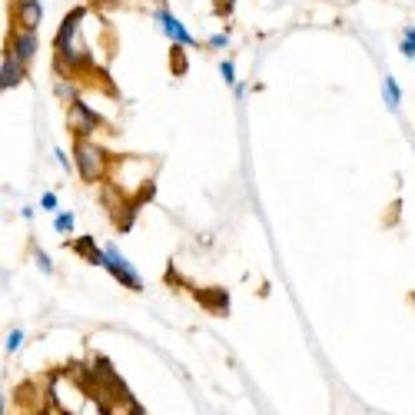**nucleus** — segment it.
Instances as JSON below:
<instances>
[{
	"instance_id": "18",
	"label": "nucleus",
	"mask_w": 415,
	"mask_h": 415,
	"mask_svg": "<svg viewBox=\"0 0 415 415\" xmlns=\"http://www.w3.org/2000/svg\"><path fill=\"white\" fill-rule=\"evenodd\" d=\"M40 206H43V210H57V193H43V200H40Z\"/></svg>"
},
{
	"instance_id": "3",
	"label": "nucleus",
	"mask_w": 415,
	"mask_h": 415,
	"mask_svg": "<svg viewBox=\"0 0 415 415\" xmlns=\"http://www.w3.org/2000/svg\"><path fill=\"white\" fill-rule=\"evenodd\" d=\"M103 269H107V273H110L120 286H126V290H133V292L143 290V279H140V273L126 263V256L116 250L114 243H110V246H103Z\"/></svg>"
},
{
	"instance_id": "17",
	"label": "nucleus",
	"mask_w": 415,
	"mask_h": 415,
	"mask_svg": "<svg viewBox=\"0 0 415 415\" xmlns=\"http://www.w3.org/2000/svg\"><path fill=\"white\" fill-rule=\"evenodd\" d=\"M57 93H63V97H67V100H70V103L76 100V97H74V87H70L67 80H60V83H57Z\"/></svg>"
},
{
	"instance_id": "21",
	"label": "nucleus",
	"mask_w": 415,
	"mask_h": 415,
	"mask_svg": "<svg viewBox=\"0 0 415 415\" xmlns=\"http://www.w3.org/2000/svg\"><path fill=\"white\" fill-rule=\"evenodd\" d=\"M210 47H226V34H216V37H210Z\"/></svg>"
},
{
	"instance_id": "4",
	"label": "nucleus",
	"mask_w": 415,
	"mask_h": 415,
	"mask_svg": "<svg viewBox=\"0 0 415 415\" xmlns=\"http://www.w3.org/2000/svg\"><path fill=\"white\" fill-rule=\"evenodd\" d=\"M100 126H103L100 114H97L93 107H87V100H74L67 107V130L74 133V140H80V137L90 140Z\"/></svg>"
},
{
	"instance_id": "19",
	"label": "nucleus",
	"mask_w": 415,
	"mask_h": 415,
	"mask_svg": "<svg viewBox=\"0 0 415 415\" xmlns=\"http://www.w3.org/2000/svg\"><path fill=\"white\" fill-rule=\"evenodd\" d=\"M219 70H223V80H226V83H236V70H233V63H223V67H219Z\"/></svg>"
},
{
	"instance_id": "10",
	"label": "nucleus",
	"mask_w": 415,
	"mask_h": 415,
	"mask_svg": "<svg viewBox=\"0 0 415 415\" xmlns=\"http://www.w3.org/2000/svg\"><path fill=\"white\" fill-rule=\"evenodd\" d=\"M70 250L74 252H80L87 263H93V266H103V250L97 246V239L93 236H76L74 243H70Z\"/></svg>"
},
{
	"instance_id": "8",
	"label": "nucleus",
	"mask_w": 415,
	"mask_h": 415,
	"mask_svg": "<svg viewBox=\"0 0 415 415\" xmlns=\"http://www.w3.org/2000/svg\"><path fill=\"white\" fill-rule=\"evenodd\" d=\"M24 67H27V63H20L11 50L4 53V63H0V87H4V90L17 87V83L24 80Z\"/></svg>"
},
{
	"instance_id": "23",
	"label": "nucleus",
	"mask_w": 415,
	"mask_h": 415,
	"mask_svg": "<svg viewBox=\"0 0 415 415\" xmlns=\"http://www.w3.org/2000/svg\"><path fill=\"white\" fill-rule=\"evenodd\" d=\"M216 4H219V0H216ZM233 4H236V0H223V11L229 13V7H233Z\"/></svg>"
},
{
	"instance_id": "14",
	"label": "nucleus",
	"mask_w": 415,
	"mask_h": 415,
	"mask_svg": "<svg viewBox=\"0 0 415 415\" xmlns=\"http://www.w3.org/2000/svg\"><path fill=\"white\" fill-rule=\"evenodd\" d=\"M402 53L409 57V60H415V27H405V34H402Z\"/></svg>"
},
{
	"instance_id": "1",
	"label": "nucleus",
	"mask_w": 415,
	"mask_h": 415,
	"mask_svg": "<svg viewBox=\"0 0 415 415\" xmlns=\"http://www.w3.org/2000/svg\"><path fill=\"white\" fill-rule=\"evenodd\" d=\"M87 17L83 7H74V11L67 13V20L60 24L57 30V70L60 74H76L80 67H87L90 57L87 50L80 47V40H76V30H80V20Z\"/></svg>"
},
{
	"instance_id": "16",
	"label": "nucleus",
	"mask_w": 415,
	"mask_h": 415,
	"mask_svg": "<svg viewBox=\"0 0 415 415\" xmlns=\"http://www.w3.org/2000/svg\"><path fill=\"white\" fill-rule=\"evenodd\" d=\"M20 346H24V332H20V329H13L11 339H7V353H17Z\"/></svg>"
},
{
	"instance_id": "11",
	"label": "nucleus",
	"mask_w": 415,
	"mask_h": 415,
	"mask_svg": "<svg viewBox=\"0 0 415 415\" xmlns=\"http://www.w3.org/2000/svg\"><path fill=\"white\" fill-rule=\"evenodd\" d=\"M382 97H386V107H389V110L399 107V100H402V90H399V83H395V76H386V80H382Z\"/></svg>"
},
{
	"instance_id": "15",
	"label": "nucleus",
	"mask_w": 415,
	"mask_h": 415,
	"mask_svg": "<svg viewBox=\"0 0 415 415\" xmlns=\"http://www.w3.org/2000/svg\"><path fill=\"white\" fill-rule=\"evenodd\" d=\"M34 259H37L40 273H47V276H50V273H53V263H50V256H47V252H43V250H37V246H34Z\"/></svg>"
},
{
	"instance_id": "2",
	"label": "nucleus",
	"mask_w": 415,
	"mask_h": 415,
	"mask_svg": "<svg viewBox=\"0 0 415 415\" xmlns=\"http://www.w3.org/2000/svg\"><path fill=\"white\" fill-rule=\"evenodd\" d=\"M74 166L83 183H100L110 173V153L103 150L100 143L80 137V140H74Z\"/></svg>"
},
{
	"instance_id": "5",
	"label": "nucleus",
	"mask_w": 415,
	"mask_h": 415,
	"mask_svg": "<svg viewBox=\"0 0 415 415\" xmlns=\"http://www.w3.org/2000/svg\"><path fill=\"white\" fill-rule=\"evenodd\" d=\"M7 50L20 63H30L34 53H37V30H20V27H17L11 34V47H7Z\"/></svg>"
},
{
	"instance_id": "12",
	"label": "nucleus",
	"mask_w": 415,
	"mask_h": 415,
	"mask_svg": "<svg viewBox=\"0 0 415 415\" xmlns=\"http://www.w3.org/2000/svg\"><path fill=\"white\" fill-rule=\"evenodd\" d=\"M53 229H57L60 236H70V233H74V213H57V223H53Z\"/></svg>"
},
{
	"instance_id": "13",
	"label": "nucleus",
	"mask_w": 415,
	"mask_h": 415,
	"mask_svg": "<svg viewBox=\"0 0 415 415\" xmlns=\"http://www.w3.org/2000/svg\"><path fill=\"white\" fill-rule=\"evenodd\" d=\"M170 63H173V74H177V76L186 74V57H183V47H173V50H170Z\"/></svg>"
},
{
	"instance_id": "7",
	"label": "nucleus",
	"mask_w": 415,
	"mask_h": 415,
	"mask_svg": "<svg viewBox=\"0 0 415 415\" xmlns=\"http://www.w3.org/2000/svg\"><path fill=\"white\" fill-rule=\"evenodd\" d=\"M156 24H160V30H163V34L173 40L177 47H193V37H189V30L179 24V20H177V17H173L170 11H156Z\"/></svg>"
},
{
	"instance_id": "22",
	"label": "nucleus",
	"mask_w": 415,
	"mask_h": 415,
	"mask_svg": "<svg viewBox=\"0 0 415 415\" xmlns=\"http://www.w3.org/2000/svg\"><path fill=\"white\" fill-rule=\"evenodd\" d=\"M53 156H57V160H60V166H70V160H67V156H63V150H53Z\"/></svg>"
},
{
	"instance_id": "20",
	"label": "nucleus",
	"mask_w": 415,
	"mask_h": 415,
	"mask_svg": "<svg viewBox=\"0 0 415 415\" xmlns=\"http://www.w3.org/2000/svg\"><path fill=\"white\" fill-rule=\"evenodd\" d=\"M126 412H130V415H147V409H143V405L133 399V402H126Z\"/></svg>"
},
{
	"instance_id": "9",
	"label": "nucleus",
	"mask_w": 415,
	"mask_h": 415,
	"mask_svg": "<svg viewBox=\"0 0 415 415\" xmlns=\"http://www.w3.org/2000/svg\"><path fill=\"white\" fill-rule=\"evenodd\" d=\"M196 299L203 302V309H210L216 315L229 313V296L223 290H196Z\"/></svg>"
},
{
	"instance_id": "6",
	"label": "nucleus",
	"mask_w": 415,
	"mask_h": 415,
	"mask_svg": "<svg viewBox=\"0 0 415 415\" xmlns=\"http://www.w3.org/2000/svg\"><path fill=\"white\" fill-rule=\"evenodd\" d=\"M13 20L20 30H37L40 17H43V7H40V0H13Z\"/></svg>"
}]
</instances>
